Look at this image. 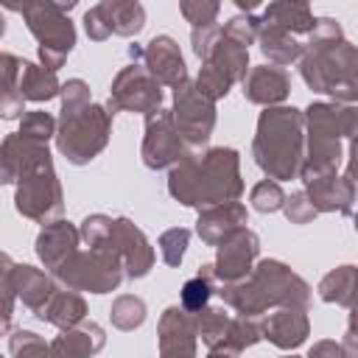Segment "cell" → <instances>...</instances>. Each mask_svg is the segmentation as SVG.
Returning <instances> with one entry per match:
<instances>
[{"instance_id": "obj_1", "label": "cell", "mask_w": 358, "mask_h": 358, "mask_svg": "<svg viewBox=\"0 0 358 358\" xmlns=\"http://www.w3.org/2000/svg\"><path fill=\"white\" fill-rule=\"evenodd\" d=\"M299 76L308 90L324 92L336 103H358V45L344 39L338 20L316 17L299 59Z\"/></svg>"}, {"instance_id": "obj_2", "label": "cell", "mask_w": 358, "mask_h": 358, "mask_svg": "<svg viewBox=\"0 0 358 358\" xmlns=\"http://www.w3.org/2000/svg\"><path fill=\"white\" fill-rule=\"evenodd\" d=\"M168 193L179 204L196 207V210L238 201L243 193L241 154L227 145L190 151L179 165L171 168Z\"/></svg>"}, {"instance_id": "obj_3", "label": "cell", "mask_w": 358, "mask_h": 358, "mask_svg": "<svg viewBox=\"0 0 358 358\" xmlns=\"http://www.w3.org/2000/svg\"><path fill=\"white\" fill-rule=\"evenodd\" d=\"M112 115L106 106L92 103L90 84L84 78H67L62 84V115L56 129V148L70 165H90L109 143Z\"/></svg>"}, {"instance_id": "obj_4", "label": "cell", "mask_w": 358, "mask_h": 358, "mask_svg": "<svg viewBox=\"0 0 358 358\" xmlns=\"http://www.w3.org/2000/svg\"><path fill=\"white\" fill-rule=\"evenodd\" d=\"M227 308L241 316H263L268 308H299L308 310L310 305V285L282 260L266 257L257 260L252 274L241 282L218 288Z\"/></svg>"}, {"instance_id": "obj_5", "label": "cell", "mask_w": 358, "mask_h": 358, "mask_svg": "<svg viewBox=\"0 0 358 358\" xmlns=\"http://www.w3.org/2000/svg\"><path fill=\"white\" fill-rule=\"evenodd\" d=\"M252 157L266 179H296L305 162V112L294 106L263 109L252 140Z\"/></svg>"}, {"instance_id": "obj_6", "label": "cell", "mask_w": 358, "mask_h": 358, "mask_svg": "<svg viewBox=\"0 0 358 358\" xmlns=\"http://www.w3.org/2000/svg\"><path fill=\"white\" fill-rule=\"evenodd\" d=\"M341 137H344V103L316 101L305 109V162L299 168L302 185L336 173L341 162Z\"/></svg>"}, {"instance_id": "obj_7", "label": "cell", "mask_w": 358, "mask_h": 358, "mask_svg": "<svg viewBox=\"0 0 358 358\" xmlns=\"http://www.w3.org/2000/svg\"><path fill=\"white\" fill-rule=\"evenodd\" d=\"M14 8L22 14L28 31L39 42V48H36L39 64L56 73L76 48L73 20L67 17L62 3H56V0H28V3L14 6Z\"/></svg>"}, {"instance_id": "obj_8", "label": "cell", "mask_w": 358, "mask_h": 358, "mask_svg": "<svg viewBox=\"0 0 358 358\" xmlns=\"http://www.w3.org/2000/svg\"><path fill=\"white\" fill-rule=\"evenodd\" d=\"M53 277L62 288L70 291L109 294L126 280V268L123 260L109 249H78L64 260V266Z\"/></svg>"}, {"instance_id": "obj_9", "label": "cell", "mask_w": 358, "mask_h": 358, "mask_svg": "<svg viewBox=\"0 0 358 358\" xmlns=\"http://www.w3.org/2000/svg\"><path fill=\"white\" fill-rule=\"evenodd\" d=\"M196 330L201 344L210 352H224V355H241L243 350L255 347L263 338V319L257 316H229L227 308L207 305L204 310L196 313Z\"/></svg>"}, {"instance_id": "obj_10", "label": "cell", "mask_w": 358, "mask_h": 358, "mask_svg": "<svg viewBox=\"0 0 358 358\" xmlns=\"http://www.w3.org/2000/svg\"><path fill=\"white\" fill-rule=\"evenodd\" d=\"M162 84L145 70V64L131 62L126 64L109 87V98H106V112L115 117L117 112H137V115H151L157 109H162Z\"/></svg>"}, {"instance_id": "obj_11", "label": "cell", "mask_w": 358, "mask_h": 358, "mask_svg": "<svg viewBox=\"0 0 358 358\" xmlns=\"http://www.w3.org/2000/svg\"><path fill=\"white\" fill-rule=\"evenodd\" d=\"M14 207L20 215L36 221V224H53L62 218L64 213V193L59 185V176L53 171V165L28 171L20 182H17V193H14Z\"/></svg>"}, {"instance_id": "obj_12", "label": "cell", "mask_w": 358, "mask_h": 358, "mask_svg": "<svg viewBox=\"0 0 358 358\" xmlns=\"http://www.w3.org/2000/svg\"><path fill=\"white\" fill-rule=\"evenodd\" d=\"M171 112H173L176 129L190 151L207 145V140L215 129V103L199 92L196 81L187 78L179 87H173V109Z\"/></svg>"}, {"instance_id": "obj_13", "label": "cell", "mask_w": 358, "mask_h": 358, "mask_svg": "<svg viewBox=\"0 0 358 358\" xmlns=\"http://www.w3.org/2000/svg\"><path fill=\"white\" fill-rule=\"evenodd\" d=\"M187 154H190V148H187V143L182 140V134H179V129H176L173 112L157 109V112L145 115V137H143L140 157H143V165H145L148 171L173 168V165H179Z\"/></svg>"}, {"instance_id": "obj_14", "label": "cell", "mask_w": 358, "mask_h": 358, "mask_svg": "<svg viewBox=\"0 0 358 358\" xmlns=\"http://www.w3.org/2000/svg\"><path fill=\"white\" fill-rule=\"evenodd\" d=\"M98 249L115 252V255L123 260V268H126V277H129V280L145 277V274L154 268V260H157L154 246L148 243L145 232H143L134 221H129L126 215H120V218L112 221V232H109L106 243L98 246Z\"/></svg>"}, {"instance_id": "obj_15", "label": "cell", "mask_w": 358, "mask_h": 358, "mask_svg": "<svg viewBox=\"0 0 358 358\" xmlns=\"http://www.w3.org/2000/svg\"><path fill=\"white\" fill-rule=\"evenodd\" d=\"M257 255H260L257 232H252L249 227L235 229L229 238H224L215 246V260H213L215 280L221 285H232V282L246 280L257 263Z\"/></svg>"}, {"instance_id": "obj_16", "label": "cell", "mask_w": 358, "mask_h": 358, "mask_svg": "<svg viewBox=\"0 0 358 358\" xmlns=\"http://www.w3.org/2000/svg\"><path fill=\"white\" fill-rule=\"evenodd\" d=\"M45 165H53L48 143L31 140L20 131L6 134L0 145V182L3 185H17L28 171H36Z\"/></svg>"}, {"instance_id": "obj_17", "label": "cell", "mask_w": 358, "mask_h": 358, "mask_svg": "<svg viewBox=\"0 0 358 358\" xmlns=\"http://www.w3.org/2000/svg\"><path fill=\"white\" fill-rule=\"evenodd\" d=\"M196 341H199L196 313H187L182 305H171L159 313L157 322L159 358H199Z\"/></svg>"}, {"instance_id": "obj_18", "label": "cell", "mask_w": 358, "mask_h": 358, "mask_svg": "<svg viewBox=\"0 0 358 358\" xmlns=\"http://www.w3.org/2000/svg\"><path fill=\"white\" fill-rule=\"evenodd\" d=\"M3 268L8 271V280L17 291V299L39 319L42 310L48 308V302L53 299V294L59 291L56 277H50L48 271L28 266V263H14L8 255H3Z\"/></svg>"}, {"instance_id": "obj_19", "label": "cell", "mask_w": 358, "mask_h": 358, "mask_svg": "<svg viewBox=\"0 0 358 358\" xmlns=\"http://www.w3.org/2000/svg\"><path fill=\"white\" fill-rule=\"evenodd\" d=\"M241 92H243V98L249 103L271 109V106H280L291 95V76L285 73V67L257 64L241 81Z\"/></svg>"}, {"instance_id": "obj_20", "label": "cell", "mask_w": 358, "mask_h": 358, "mask_svg": "<svg viewBox=\"0 0 358 358\" xmlns=\"http://www.w3.org/2000/svg\"><path fill=\"white\" fill-rule=\"evenodd\" d=\"M143 64H145V70L162 87H171L173 90L182 81H187V64H185V56L179 50V42L173 36H168V34H159V36H154L145 45Z\"/></svg>"}, {"instance_id": "obj_21", "label": "cell", "mask_w": 358, "mask_h": 358, "mask_svg": "<svg viewBox=\"0 0 358 358\" xmlns=\"http://www.w3.org/2000/svg\"><path fill=\"white\" fill-rule=\"evenodd\" d=\"M78 241H81V232L76 229V224L59 218V221L42 227V232L34 241V249H36V257L42 260V266L50 274H56L64 266V260L73 252H78Z\"/></svg>"}, {"instance_id": "obj_22", "label": "cell", "mask_w": 358, "mask_h": 358, "mask_svg": "<svg viewBox=\"0 0 358 358\" xmlns=\"http://www.w3.org/2000/svg\"><path fill=\"white\" fill-rule=\"evenodd\" d=\"M305 193L316 207V213H338V215H350L358 199V190L352 187V182L338 173H324L305 182Z\"/></svg>"}, {"instance_id": "obj_23", "label": "cell", "mask_w": 358, "mask_h": 358, "mask_svg": "<svg viewBox=\"0 0 358 358\" xmlns=\"http://www.w3.org/2000/svg\"><path fill=\"white\" fill-rule=\"evenodd\" d=\"M249 213L241 201H227V204H215L207 210H199L196 218V235L201 238V243L207 246H218L224 238H229L235 229L246 227Z\"/></svg>"}, {"instance_id": "obj_24", "label": "cell", "mask_w": 358, "mask_h": 358, "mask_svg": "<svg viewBox=\"0 0 358 358\" xmlns=\"http://www.w3.org/2000/svg\"><path fill=\"white\" fill-rule=\"evenodd\" d=\"M310 336V319L299 308H280L263 319V338L280 350H296Z\"/></svg>"}, {"instance_id": "obj_25", "label": "cell", "mask_w": 358, "mask_h": 358, "mask_svg": "<svg viewBox=\"0 0 358 358\" xmlns=\"http://www.w3.org/2000/svg\"><path fill=\"white\" fill-rule=\"evenodd\" d=\"M103 344H106V333L92 319H84L81 324H76L70 330H62L50 341L56 358H92L103 350Z\"/></svg>"}, {"instance_id": "obj_26", "label": "cell", "mask_w": 358, "mask_h": 358, "mask_svg": "<svg viewBox=\"0 0 358 358\" xmlns=\"http://www.w3.org/2000/svg\"><path fill=\"white\" fill-rule=\"evenodd\" d=\"M316 294L322 302H330V305H341V308H355L358 305V266H336L330 268L319 285H316Z\"/></svg>"}, {"instance_id": "obj_27", "label": "cell", "mask_w": 358, "mask_h": 358, "mask_svg": "<svg viewBox=\"0 0 358 358\" xmlns=\"http://www.w3.org/2000/svg\"><path fill=\"white\" fill-rule=\"evenodd\" d=\"M263 25H274L282 28L288 34H310L316 25V17L310 11L308 3H296V0H280V3H268L260 14Z\"/></svg>"}, {"instance_id": "obj_28", "label": "cell", "mask_w": 358, "mask_h": 358, "mask_svg": "<svg viewBox=\"0 0 358 358\" xmlns=\"http://www.w3.org/2000/svg\"><path fill=\"white\" fill-rule=\"evenodd\" d=\"M201 64L215 67V70H218L224 78H229L232 84L243 81L246 73L252 70V67H249V48L238 45L235 39H229V36H224V34L218 36V42L213 45L210 56H207Z\"/></svg>"}, {"instance_id": "obj_29", "label": "cell", "mask_w": 358, "mask_h": 358, "mask_svg": "<svg viewBox=\"0 0 358 358\" xmlns=\"http://www.w3.org/2000/svg\"><path fill=\"white\" fill-rule=\"evenodd\" d=\"M98 11L115 36H137L145 28V8L137 0H103Z\"/></svg>"}, {"instance_id": "obj_30", "label": "cell", "mask_w": 358, "mask_h": 358, "mask_svg": "<svg viewBox=\"0 0 358 358\" xmlns=\"http://www.w3.org/2000/svg\"><path fill=\"white\" fill-rule=\"evenodd\" d=\"M25 62L17 59L14 53H0V76H3V92H0V115L3 120H22L25 112V98L20 92V76H22Z\"/></svg>"}, {"instance_id": "obj_31", "label": "cell", "mask_w": 358, "mask_h": 358, "mask_svg": "<svg viewBox=\"0 0 358 358\" xmlns=\"http://www.w3.org/2000/svg\"><path fill=\"white\" fill-rule=\"evenodd\" d=\"M39 319L53 324V327H59V330H70V327H76V324H81L87 319V302H84V296L78 291L59 288Z\"/></svg>"}, {"instance_id": "obj_32", "label": "cell", "mask_w": 358, "mask_h": 358, "mask_svg": "<svg viewBox=\"0 0 358 358\" xmlns=\"http://www.w3.org/2000/svg\"><path fill=\"white\" fill-rule=\"evenodd\" d=\"M257 42H260V53L268 59V64H277V67L299 62L302 53H305V45H299L294 34H288L282 28H274V25H263V22H260Z\"/></svg>"}, {"instance_id": "obj_33", "label": "cell", "mask_w": 358, "mask_h": 358, "mask_svg": "<svg viewBox=\"0 0 358 358\" xmlns=\"http://www.w3.org/2000/svg\"><path fill=\"white\" fill-rule=\"evenodd\" d=\"M20 92H22L25 101L42 103V101H50V98L62 95V84H59L53 70L42 67V64H34V62H25L22 76H20Z\"/></svg>"}, {"instance_id": "obj_34", "label": "cell", "mask_w": 358, "mask_h": 358, "mask_svg": "<svg viewBox=\"0 0 358 358\" xmlns=\"http://www.w3.org/2000/svg\"><path fill=\"white\" fill-rule=\"evenodd\" d=\"M215 268H213V263H204V266H199V271L182 285V291H179V305L187 310V313H199V310H204L207 305H210V296L215 294Z\"/></svg>"}, {"instance_id": "obj_35", "label": "cell", "mask_w": 358, "mask_h": 358, "mask_svg": "<svg viewBox=\"0 0 358 358\" xmlns=\"http://www.w3.org/2000/svg\"><path fill=\"white\" fill-rule=\"evenodd\" d=\"M109 319H112V327L117 330H137L143 322H145V302L134 294H120L112 308H109Z\"/></svg>"}, {"instance_id": "obj_36", "label": "cell", "mask_w": 358, "mask_h": 358, "mask_svg": "<svg viewBox=\"0 0 358 358\" xmlns=\"http://www.w3.org/2000/svg\"><path fill=\"white\" fill-rule=\"evenodd\" d=\"M8 350H11V358H56L53 347L34 330H14L8 336Z\"/></svg>"}, {"instance_id": "obj_37", "label": "cell", "mask_w": 358, "mask_h": 358, "mask_svg": "<svg viewBox=\"0 0 358 358\" xmlns=\"http://www.w3.org/2000/svg\"><path fill=\"white\" fill-rule=\"evenodd\" d=\"M56 129H59V120L50 112H42V109H31L20 120V134H25L31 140H39V143H48L50 137H56Z\"/></svg>"}, {"instance_id": "obj_38", "label": "cell", "mask_w": 358, "mask_h": 358, "mask_svg": "<svg viewBox=\"0 0 358 358\" xmlns=\"http://www.w3.org/2000/svg\"><path fill=\"white\" fill-rule=\"evenodd\" d=\"M285 199H288V196L282 193L280 182H274V179L257 182V185L252 187V193H249V201H252V207H255L257 213H277V210L285 207Z\"/></svg>"}, {"instance_id": "obj_39", "label": "cell", "mask_w": 358, "mask_h": 358, "mask_svg": "<svg viewBox=\"0 0 358 358\" xmlns=\"http://www.w3.org/2000/svg\"><path fill=\"white\" fill-rule=\"evenodd\" d=\"M187 243H190V229L185 227H171L159 235V255L168 266H182V257L187 252Z\"/></svg>"}, {"instance_id": "obj_40", "label": "cell", "mask_w": 358, "mask_h": 358, "mask_svg": "<svg viewBox=\"0 0 358 358\" xmlns=\"http://www.w3.org/2000/svg\"><path fill=\"white\" fill-rule=\"evenodd\" d=\"M221 34L229 36V39H235L238 45L249 48L260 36V17H255V14H238V17H232V20L224 22Z\"/></svg>"}, {"instance_id": "obj_41", "label": "cell", "mask_w": 358, "mask_h": 358, "mask_svg": "<svg viewBox=\"0 0 358 358\" xmlns=\"http://www.w3.org/2000/svg\"><path fill=\"white\" fill-rule=\"evenodd\" d=\"M179 11L193 28H204V25H215L221 3H215V0H182Z\"/></svg>"}, {"instance_id": "obj_42", "label": "cell", "mask_w": 358, "mask_h": 358, "mask_svg": "<svg viewBox=\"0 0 358 358\" xmlns=\"http://www.w3.org/2000/svg\"><path fill=\"white\" fill-rule=\"evenodd\" d=\"M196 87H199V92H201L204 98H210V101L215 103V101H221V98H227V95H229L232 81H229V78H224L215 67L201 64V70H199V76H196Z\"/></svg>"}, {"instance_id": "obj_43", "label": "cell", "mask_w": 358, "mask_h": 358, "mask_svg": "<svg viewBox=\"0 0 358 358\" xmlns=\"http://www.w3.org/2000/svg\"><path fill=\"white\" fill-rule=\"evenodd\" d=\"M285 218L291 221V224H310L319 213H316V207L310 204V199H308V193L305 190H296V193H291L288 199H285Z\"/></svg>"}, {"instance_id": "obj_44", "label": "cell", "mask_w": 358, "mask_h": 358, "mask_svg": "<svg viewBox=\"0 0 358 358\" xmlns=\"http://www.w3.org/2000/svg\"><path fill=\"white\" fill-rule=\"evenodd\" d=\"M218 36H221V25L215 22V25H204V28H193L190 31V45H193V53L204 62L207 56H210V50H213V45L218 42Z\"/></svg>"}, {"instance_id": "obj_45", "label": "cell", "mask_w": 358, "mask_h": 358, "mask_svg": "<svg viewBox=\"0 0 358 358\" xmlns=\"http://www.w3.org/2000/svg\"><path fill=\"white\" fill-rule=\"evenodd\" d=\"M84 31H87V36L92 42H103V39L112 36V31L106 28V22H103V17H101V11L95 6L84 11Z\"/></svg>"}, {"instance_id": "obj_46", "label": "cell", "mask_w": 358, "mask_h": 358, "mask_svg": "<svg viewBox=\"0 0 358 358\" xmlns=\"http://www.w3.org/2000/svg\"><path fill=\"white\" fill-rule=\"evenodd\" d=\"M308 358H344L341 341H333V338H322V341H316V344L308 350Z\"/></svg>"}, {"instance_id": "obj_47", "label": "cell", "mask_w": 358, "mask_h": 358, "mask_svg": "<svg viewBox=\"0 0 358 358\" xmlns=\"http://www.w3.org/2000/svg\"><path fill=\"white\" fill-rule=\"evenodd\" d=\"M344 137L350 145H358V103L344 106Z\"/></svg>"}, {"instance_id": "obj_48", "label": "cell", "mask_w": 358, "mask_h": 358, "mask_svg": "<svg viewBox=\"0 0 358 358\" xmlns=\"http://www.w3.org/2000/svg\"><path fill=\"white\" fill-rule=\"evenodd\" d=\"M344 176L352 182V187L358 190V145H350V159H347V171Z\"/></svg>"}, {"instance_id": "obj_49", "label": "cell", "mask_w": 358, "mask_h": 358, "mask_svg": "<svg viewBox=\"0 0 358 358\" xmlns=\"http://www.w3.org/2000/svg\"><path fill=\"white\" fill-rule=\"evenodd\" d=\"M341 350H344V358H358V338L355 336H344Z\"/></svg>"}, {"instance_id": "obj_50", "label": "cell", "mask_w": 358, "mask_h": 358, "mask_svg": "<svg viewBox=\"0 0 358 358\" xmlns=\"http://www.w3.org/2000/svg\"><path fill=\"white\" fill-rule=\"evenodd\" d=\"M347 336H355V338H358V305L350 310V319H347Z\"/></svg>"}, {"instance_id": "obj_51", "label": "cell", "mask_w": 358, "mask_h": 358, "mask_svg": "<svg viewBox=\"0 0 358 358\" xmlns=\"http://www.w3.org/2000/svg\"><path fill=\"white\" fill-rule=\"evenodd\" d=\"M207 358H238V355H224V352H210Z\"/></svg>"}, {"instance_id": "obj_52", "label": "cell", "mask_w": 358, "mask_h": 358, "mask_svg": "<svg viewBox=\"0 0 358 358\" xmlns=\"http://www.w3.org/2000/svg\"><path fill=\"white\" fill-rule=\"evenodd\" d=\"M352 224H355V232H358V213H355V221Z\"/></svg>"}, {"instance_id": "obj_53", "label": "cell", "mask_w": 358, "mask_h": 358, "mask_svg": "<svg viewBox=\"0 0 358 358\" xmlns=\"http://www.w3.org/2000/svg\"><path fill=\"white\" fill-rule=\"evenodd\" d=\"M282 358H299V355H294V352H291V355H282Z\"/></svg>"}]
</instances>
